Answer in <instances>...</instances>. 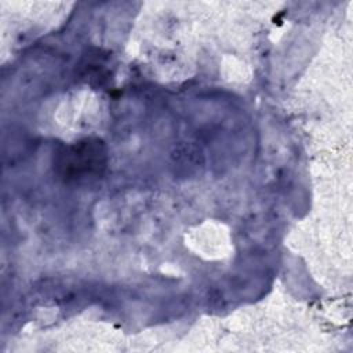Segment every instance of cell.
<instances>
[{
	"instance_id": "cell-2",
	"label": "cell",
	"mask_w": 353,
	"mask_h": 353,
	"mask_svg": "<svg viewBox=\"0 0 353 353\" xmlns=\"http://www.w3.org/2000/svg\"><path fill=\"white\" fill-rule=\"evenodd\" d=\"M171 160L176 175L189 176L197 172L199 168L203 165V153L200 148H196L193 145H185L172 152Z\"/></svg>"
},
{
	"instance_id": "cell-1",
	"label": "cell",
	"mask_w": 353,
	"mask_h": 353,
	"mask_svg": "<svg viewBox=\"0 0 353 353\" xmlns=\"http://www.w3.org/2000/svg\"><path fill=\"white\" fill-rule=\"evenodd\" d=\"M106 164L103 143L85 139L65 149L59 156L58 168L65 179H85L102 174Z\"/></svg>"
}]
</instances>
